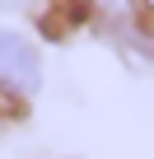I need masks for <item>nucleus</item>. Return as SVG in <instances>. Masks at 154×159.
<instances>
[{
	"mask_svg": "<svg viewBox=\"0 0 154 159\" xmlns=\"http://www.w3.org/2000/svg\"><path fill=\"white\" fill-rule=\"evenodd\" d=\"M42 89V52L28 33L0 24V94L5 98H33Z\"/></svg>",
	"mask_w": 154,
	"mask_h": 159,
	"instance_id": "1",
	"label": "nucleus"
},
{
	"mask_svg": "<svg viewBox=\"0 0 154 159\" xmlns=\"http://www.w3.org/2000/svg\"><path fill=\"white\" fill-rule=\"evenodd\" d=\"M5 10H28V5H37V0H0Z\"/></svg>",
	"mask_w": 154,
	"mask_h": 159,
	"instance_id": "2",
	"label": "nucleus"
}]
</instances>
